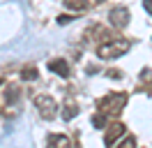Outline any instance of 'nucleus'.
<instances>
[{
    "instance_id": "nucleus-1",
    "label": "nucleus",
    "mask_w": 152,
    "mask_h": 148,
    "mask_svg": "<svg viewBox=\"0 0 152 148\" xmlns=\"http://www.w3.org/2000/svg\"><path fill=\"white\" fill-rule=\"evenodd\" d=\"M127 104V92H108L97 102V111H102L106 116H118Z\"/></svg>"
},
{
    "instance_id": "nucleus-2",
    "label": "nucleus",
    "mask_w": 152,
    "mask_h": 148,
    "mask_svg": "<svg viewBox=\"0 0 152 148\" xmlns=\"http://www.w3.org/2000/svg\"><path fill=\"white\" fill-rule=\"evenodd\" d=\"M129 49H132V42H129V39H108V42L97 46V56H99L102 60L120 58V56H124Z\"/></svg>"
},
{
    "instance_id": "nucleus-3",
    "label": "nucleus",
    "mask_w": 152,
    "mask_h": 148,
    "mask_svg": "<svg viewBox=\"0 0 152 148\" xmlns=\"http://www.w3.org/2000/svg\"><path fill=\"white\" fill-rule=\"evenodd\" d=\"M35 107H37L39 116L44 120H53L58 116V102L53 97H48V95H37L35 97Z\"/></svg>"
},
{
    "instance_id": "nucleus-4",
    "label": "nucleus",
    "mask_w": 152,
    "mask_h": 148,
    "mask_svg": "<svg viewBox=\"0 0 152 148\" xmlns=\"http://www.w3.org/2000/svg\"><path fill=\"white\" fill-rule=\"evenodd\" d=\"M129 18H132V16H129V9L120 5V7H113V9H111V14H108V23L120 30V28H127V26H129Z\"/></svg>"
},
{
    "instance_id": "nucleus-5",
    "label": "nucleus",
    "mask_w": 152,
    "mask_h": 148,
    "mask_svg": "<svg viewBox=\"0 0 152 148\" xmlns=\"http://www.w3.org/2000/svg\"><path fill=\"white\" fill-rule=\"evenodd\" d=\"M19 97H21V90L14 83H7L5 90H0V107H12V104H16Z\"/></svg>"
},
{
    "instance_id": "nucleus-6",
    "label": "nucleus",
    "mask_w": 152,
    "mask_h": 148,
    "mask_svg": "<svg viewBox=\"0 0 152 148\" xmlns=\"http://www.w3.org/2000/svg\"><path fill=\"white\" fill-rule=\"evenodd\" d=\"M106 132H104V144L106 146H113V144H118V139L124 134V125L122 123H113V125H106Z\"/></svg>"
},
{
    "instance_id": "nucleus-7",
    "label": "nucleus",
    "mask_w": 152,
    "mask_h": 148,
    "mask_svg": "<svg viewBox=\"0 0 152 148\" xmlns=\"http://www.w3.org/2000/svg\"><path fill=\"white\" fill-rule=\"evenodd\" d=\"M48 70H51L53 74H58V76H62V79L69 76V65H67V60H62V58L51 60V63H48Z\"/></svg>"
},
{
    "instance_id": "nucleus-8",
    "label": "nucleus",
    "mask_w": 152,
    "mask_h": 148,
    "mask_svg": "<svg viewBox=\"0 0 152 148\" xmlns=\"http://www.w3.org/2000/svg\"><path fill=\"white\" fill-rule=\"evenodd\" d=\"M60 113H62V118H65V120H72L76 113H78V104H76V102L69 97V100L62 104V111H60Z\"/></svg>"
},
{
    "instance_id": "nucleus-9",
    "label": "nucleus",
    "mask_w": 152,
    "mask_h": 148,
    "mask_svg": "<svg viewBox=\"0 0 152 148\" xmlns=\"http://www.w3.org/2000/svg\"><path fill=\"white\" fill-rule=\"evenodd\" d=\"M46 144H48V146H60V148H67V146H72V139L65 137V134H48Z\"/></svg>"
},
{
    "instance_id": "nucleus-10",
    "label": "nucleus",
    "mask_w": 152,
    "mask_h": 148,
    "mask_svg": "<svg viewBox=\"0 0 152 148\" xmlns=\"http://www.w3.org/2000/svg\"><path fill=\"white\" fill-rule=\"evenodd\" d=\"M90 5V0H65V7L72 9V12H81Z\"/></svg>"
},
{
    "instance_id": "nucleus-11",
    "label": "nucleus",
    "mask_w": 152,
    "mask_h": 148,
    "mask_svg": "<svg viewBox=\"0 0 152 148\" xmlns=\"http://www.w3.org/2000/svg\"><path fill=\"white\" fill-rule=\"evenodd\" d=\"M106 123H108V116H106V113H102V111H97L95 116H92V125H95V127L104 130V127H106Z\"/></svg>"
},
{
    "instance_id": "nucleus-12",
    "label": "nucleus",
    "mask_w": 152,
    "mask_h": 148,
    "mask_svg": "<svg viewBox=\"0 0 152 148\" xmlns=\"http://www.w3.org/2000/svg\"><path fill=\"white\" fill-rule=\"evenodd\" d=\"M37 76H39V72L35 70V67H26V70L21 72V79H23V81H35Z\"/></svg>"
},
{
    "instance_id": "nucleus-13",
    "label": "nucleus",
    "mask_w": 152,
    "mask_h": 148,
    "mask_svg": "<svg viewBox=\"0 0 152 148\" xmlns=\"http://www.w3.org/2000/svg\"><path fill=\"white\" fill-rule=\"evenodd\" d=\"M134 146H136V137H127L124 141H120L118 148H134Z\"/></svg>"
},
{
    "instance_id": "nucleus-14",
    "label": "nucleus",
    "mask_w": 152,
    "mask_h": 148,
    "mask_svg": "<svg viewBox=\"0 0 152 148\" xmlns=\"http://www.w3.org/2000/svg\"><path fill=\"white\" fill-rule=\"evenodd\" d=\"M143 7L150 12V16H152V0H143Z\"/></svg>"
},
{
    "instance_id": "nucleus-15",
    "label": "nucleus",
    "mask_w": 152,
    "mask_h": 148,
    "mask_svg": "<svg viewBox=\"0 0 152 148\" xmlns=\"http://www.w3.org/2000/svg\"><path fill=\"white\" fill-rule=\"evenodd\" d=\"M108 76H115V79H120L122 74H120V70H108Z\"/></svg>"
},
{
    "instance_id": "nucleus-16",
    "label": "nucleus",
    "mask_w": 152,
    "mask_h": 148,
    "mask_svg": "<svg viewBox=\"0 0 152 148\" xmlns=\"http://www.w3.org/2000/svg\"><path fill=\"white\" fill-rule=\"evenodd\" d=\"M97 2H102V0H97Z\"/></svg>"
}]
</instances>
